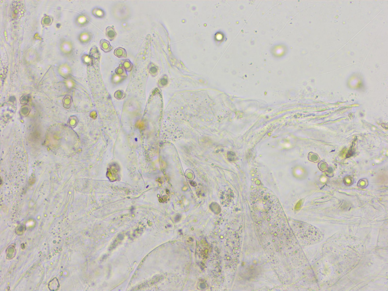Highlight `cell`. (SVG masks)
Returning <instances> with one entry per match:
<instances>
[{
  "label": "cell",
  "mask_w": 388,
  "mask_h": 291,
  "mask_svg": "<svg viewBox=\"0 0 388 291\" xmlns=\"http://www.w3.org/2000/svg\"><path fill=\"white\" fill-rule=\"evenodd\" d=\"M301 240L303 244L309 245L318 243L323 239L322 232L318 228L313 225L303 222H300Z\"/></svg>",
  "instance_id": "cell-1"
},
{
  "label": "cell",
  "mask_w": 388,
  "mask_h": 291,
  "mask_svg": "<svg viewBox=\"0 0 388 291\" xmlns=\"http://www.w3.org/2000/svg\"><path fill=\"white\" fill-rule=\"evenodd\" d=\"M114 15L120 19H125L129 15V11L127 7L124 5H117L113 9Z\"/></svg>",
  "instance_id": "cell-2"
},
{
  "label": "cell",
  "mask_w": 388,
  "mask_h": 291,
  "mask_svg": "<svg viewBox=\"0 0 388 291\" xmlns=\"http://www.w3.org/2000/svg\"><path fill=\"white\" fill-rule=\"evenodd\" d=\"M92 38L93 35L89 32H83L80 36V41L83 44L88 43Z\"/></svg>",
  "instance_id": "cell-3"
},
{
  "label": "cell",
  "mask_w": 388,
  "mask_h": 291,
  "mask_svg": "<svg viewBox=\"0 0 388 291\" xmlns=\"http://www.w3.org/2000/svg\"><path fill=\"white\" fill-rule=\"evenodd\" d=\"M101 49L105 52H110L113 49L112 46L109 42L105 39H102L100 42Z\"/></svg>",
  "instance_id": "cell-4"
},
{
  "label": "cell",
  "mask_w": 388,
  "mask_h": 291,
  "mask_svg": "<svg viewBox=\"0 0 388 291\" xmlns=\"http://www.w3.org/2000/svg\"><path fill=\"white\" fill-rule=\"evenodd\" d=\"M49 289L50 291H57L60 288V284L57 278H55L49 281L48 284Z\"/></svg>",
  "instance_id": "cell-5"
},
{
  "label": "cell",
  "mask_w": 388,
  "mask_h": 291,
  "mask_svg": "<svg viewBox=\"0 0 388 291\" xmlns=\"http://www.w3.org/2000/svg\"><path fill=\"white\" fill-rule=\"evenodd\" d=\"M106 35L110 40L112 41L116 38L117 33L114 28L108 26L106 29Z\"/></svg>",
  "instance_id": "cell-6"
},
{
  "label": "cell",
  "mask_w": 388,
  "mask_h": 291,
  "mask_svg": "<svg viewBox=\"0 0 388 291\" xmlns=\"http://www.w3.org/2000/svg\"><path fill=\"white\" fill-rule=\"evenodd\" d=\"M92 13L95 17L98 18L102 19L105 17V12L102 9L99 8H94Z\"/></svg>",
  "instance_id": "cell-7"
},
{
  "label": "cell",
  "mask_w": 388,
  "mask_h": 291,
  "mask_svg": "<svg viewBox=\"0 0 388 291\" xmlns=\"http://www.w3.org/2000/svg\"><path fill=\"white\" fill-rule=\"evenodd\" d=\"M114 55L119 58H126L127 57V52L125 49L119 47L116 49L114 52Z\"/></svg>",
  "instance_id": "cell-8"
},
{
  "label": "cell",
  "mask_w": 388,
  "mask_h": 291,
  "mask_svg": "<svg viewBox=\"0 0 388 291\" xmlns=\"http://www.w3.org/2000/svg\"><path fill=\"white\" fill-rule=\"evenodd\" d=\"M16 250L14 246H8L6 250V258L8 259H11L15 257L16 255Z\"/></svg>",
  "instance_id": "cell-9"
},
{
  "label": "cell",
  "mask_w": 388,
  "mask_h": 291,
  "mask_svg": "<svg viewBox=\"0 0 388 291\" xmlns=\"http://www.w3.org/2000/svg\"><path fill=\"white\" fill-rule=\"evenodd\" d=\"M79 24L81 26H85L89 23L90 18L86 15H80L78 19Z\"/></svg>",
  "instance_id": "cell-10"
},
{
  "label": "cell",
  "mask_w": 388,
  "mask_h": 291,
  "mask_svg": "<svg viewBox=\"0 0 388 291\" xmlns=\"http://www.w3.org/2000/svg\"><path fill=\"white\" fill-rule=\"evenodd\" d=\"M121 63L124 68L126 69V70L130 71L131 70L133 67V63L130 62L129 59H126L122 60H121Z\"/></svg>",
  "instance_id": "cell-11"
},
{
  "label": "cell",
  "mask_w": 388,
  "mask_h": 291,
  "mask_svg": "<svg viewBox=\"0 0 388 291\" xmlns=\"http://www.w3.org/2000/svg\"><path fill=\"white\" fill-rule=\"evenodd\" d=\"M83 60L85 64L87 65H91L93 64L94 60L92 57L88 55H85L84 56Z\"/></svg>",
  "instance_id": "cell-12"
},
{
  "label": "cell",
  "mask_w": 388,
  "mask_h": 291,
  "mask_svg": "<svg viewBox=\"0 0 388 291\" xmlns=\"http://www.w3.org/2000/svg\"><path fill=\"white\" fill-rule=\"evenodd\" d=\"M149 71L151 73H155L157 72L158 69H157V68L155 66H153L151 64V65L150 64Z\"/></svg>",
  "instance_id": "cell-13"
},
{
  "label": "cell",
  "mask_w": 388,
  "mask_h": 291,
  "mask_svg": "<svg viewBox=\"0 0 388 291\" xmlns=\"http://www.w3.org/2000/svg\"><path fill=\"white\" fill-rule=\"evenodd\" d=\"M24 230V228L23 226H22V225H20V227H19V228H18V229L17 230L16 229V231H18V232L17 234H18V233H23Z\"/></svg>",
  "instance_id": "cell-14"
},
{
  "label": "cell",
  "mask_w": 388,
  "mask_h": 291,
  "mask_svg": "<svg viewBox=\"0 0 388 291\" xmlns=\"http://www.w3.org/2000/svg\"><path fill=\"white\" fill-rule=\"evenodd\" d=\"M161 83H162V85H166L167 84V80L166 79H161Z\"/></svg>",
  "instance_id": "cell-15"
}]
</instances>
